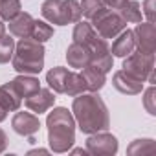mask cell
Wrapping results in <instances>:
<instances>
[{
    "instance_id": "obj_1",
    "label": "cell",
    "mask_w": 156,
    "mask_h": 156,
    "mask_svg": "<svg viewBox=\"0 0 156 156\" xmlns=\"http://www.w3.org/2000/svg\"><path fill=\"white\" fill-rule=\"evenodd\" d=\"M72 112H73L75 123L79 125L81 132L85 134L101 132L110 127L108 108L98 92L77 94L72 105Z\"/></svg>"
},
{
    "instance_id": "obj_2",
    "label": "cell",
    "mask_w": 156,
    "mask_h": 156,
    "mask_svg": "<svg viewBox=\"0 0 156 156\" xmlns=\"http://www.w3.org/2000/svg\"><path fill=\"white\" fill-rule=\"evenodd\" d=\"M48 143L53 152H68L75 143V119L73 114L64 108H53L46 118Z\"/></svg>"
},
{
    "instance_id": "obj_3",
    "label": "cell",
    "mask_w": 156,
    "mask_h": 156,
    "mask_svg": "<svg viewBox=\"0 0 156 156\" xmlns=\"http://www.w3.org/2000/svg\"><path fill=\"white\" fill-rule=\"evenodd\" d=\"M72 37H73V42L85 44L90 50V53H92L90 64L92 66H96L103 73H108L112 70V53H110V48H108L107 41L94 30V26L90 22L77 20Z\"/></svg>"
},
{
    "instance_id": "obj_4",
    "label": "cell",
    "mask_w": 156,
    "mask_h": 156,
    "mask_svg": "<svg viewBox=\"0 0 156 156\" xmlns=\"http://www.w3.org/2000/svg\"><path fill=\"white\" fill-rule=\"evenodd\" d=\"M44 46L42 42H37L33 39H20L15 44L13 51V70L19 73L35 75L41 73L44 68Z\"/></svg>"
},
{
    "instance_id": "obj_5",
    "label": "cell",
    "mask_w": 156,
    "mask_h": 156,
    "mask_svg": "<svg viewBox=\"0 0 156 156\" xmlns=\"http://www.w3.org/2000/svg\"><path fill=\"white\" fill-rule=\"evenodd\" d=\"M41 13L50 24L57 26H68L81 20V6L77 0H44Z\"/></svg>"
},
{
    "instance_id": "obj_6",
    "label": "cell",
    "mask_w": 156,
    "mask_h": 156,
    "mask_svg": "<svg viewBox=\"0 0 156 156\" xmlns=\"http://www.w3.org/2000/svg\"><path fill=\"white\" fill-rule=\"evenodd\" d=\"M46 83H48L50 90H53L57 94L73 96V98L87 90L83 75L70 72L68 68H62V66H55L46 73Z\"/></svg>"
},
{
    "instance_id": "obj_7",
    "label": "cell",
    "mask_w": 156,
    "mask_h": 156,
    "mask_svg": "<svg viewBox=\"0 0 156 156\" xmlns=\"http://www.w3.org/2000/svg\"><path fill=\"white\" fill-rule=\"evenodd\" d=\"M123 70L132 75L138 81H149L151 85L154 83V55L141 53V51H132L130 55L123 57Z\"/></svg>"
},
{
    "instance_id": "obj_8",
    "label": "cell",
    "mask_w": 156,
    "mask_h": 156,
    "mask_svg": "<svg viewBox=\"0 0 156 156\" xmlns=\"http://www.w3.org/2000/svg\"><path fill=\"white\" fill-rule=\"evenodd\" d=\"M94 30L103 37V39H116L125 28H127V22L118 15V11H112L108 9L107 6L103 9H99L92 19H90Z\"/></svg>"
},
{
    "instance_id": "obj_9",
    "label": "cell",
    "mask_w": 156,
    "mask_h": 156,
    "mask_svg": "<svg viewBox=\"0 0 156 156\" xmlns=\"http://www.w3.org/2000/svg\"><path fill=\"white\" fill-rule=\"evenodd\" d=\"M118 138L107 130L94 132L87 140V152L94 156H112L118 152Z\"/></svg>"
},
{
    "instance_id": "obj_10",
    "label": "cell",
    "mask_w": 156,
    "mask_h": 156,
    "mask_svg": "<svg viewBox=\"0 0 156 156\" xmlns=\"http://www.w3.org/2000/svg\"><path fill=\"white\" fill-rule=\"evenodd\" d=\"M132 33H134L138 51L154 55V50H156V28H154V24L152 22H138V26H136V30H132Z\"/></svg>"
},
{
    "instance_id": "obj_11",
    "label": "cell",
    "mask_w": 156,
    "mask_h": 156,
    "mask_svg": "<svg viewBox=\"0 0 156 156\" xmlns=\"http://www.w3.org/2000/svg\"><path fill=\"white\" fill-rule=\"evenodd\" d=\"M11 127L20 136H33L41 129V121L31 112H17L11 119Z\"/></svg>"
},
{
    "instance_id": "obj_12",
    "label": "cell",
    "mask_w": 156,
    "mask_h": 156,
    "mask_svg": "<svg viewBox=\"0 0 156 156\" xmlns=\"http://www.w3.org/2000/svg\"><path fill=\"white\" fill-rule=\"evenodd\" d=\"M112 85L118 92L127 94V96H136V94H141V90H143V81L134 79L125 70H118L112 75Z\"/></svg>"
},
{
    "instance_id": "obj_13",
    "label": "cell",
    "mask_w": 156,
    "mask_h": 156,
    "mask_svg": "<svg viewBox=\"0 0 156 156\" xmlns=\"http://www.w3.org/2000/svg\"><path fill=\"white\" fill-rule=\"evenodd\" d=\"M53 103H55V96L50 88H39L37 92L26 98V107L35 114L48 112L53 107Z\"/></svg>"
},
{
    "instance_id": "obj_14",
    "label": "cell",
    "mask_w": 156,
    "mask_h": 156,
    "mask_svg": "<svg viewBox=\"0 0 156 156\" xmlns=\"http://www.w3.org/2000/svg\"><path fill=\"white\" fill-rule=\"evenodd\" d=\"M66 61L72 68H85L92 61V53L85 44L79 42H72L66 50Z\"/></svg>"
},
{
    "instance_id": "obj_15",
    "label": "cell",
    "mask_w": 156,
    "mask_h": 156,
    "mask_svg": "<svg viewBox=\"0 0 156 156\" xmlns=\"http://www.w3.org/2000/svg\"><path fill=\"white\" fill-rule=\"evenodd\" d=\"M134 50H136V41H134V33H132V30H123V31L116 37V41L112 42L110 53L116 55V57H121V59H123V57L130 55Z\"/></svg>"
},
{
    "instance_id": "obj_16",
    "label": "cell",
    "mask_w": 156,
    "mask_h": 156,
    "mask_svg": "<svg viewBox=\"0 0 156 156\" xmlns=\"http://www.w3.org/2000/svg\"><path fill=\"white\" fill-rule=\"evenodd\" d=\"M33 22H35V19H33L30 13L20 11L15 19L9 20V31H11V35H15V37L30 39V37H31V30H33Z\"/></svg>"
},
{
    "instance_id": "obj_17",
    "label": "cell",
    "mask_w": 156,
    "mask_h": 156,
    "mask_svg": "<svg viewBox=\"0 0 156 156\" xmlns=\"http://www.w3.org/2000/svg\"><path fill=\"white\" fill-rule=\"evenodd\" d=\"M81 75H83V79H85L87 90H90V92H99L105 87V83H107V77H105L107 73H103L101 70H98L92 64L85 66L83 72H81Z\"/></svg>"
},
{
    "instance_id": "obj_18",
    "label": "cell",
    "mask_w": 156,
    "mask_h": 156,
    "mask_svg": "<svg viewBox=\"0 0 156 156\" xmlns=\"http://www.w3.org/2000/svg\"><path fill=\"white\" fill-rule=\"evenodd\" d=\"M11 83H13V87H15V90L19 92L20 98H28V96H31L33 92H37L41 88V83H39L37 77L28 75V73H19Z\"/></svg>"
},
{
    "instance_id": "obj_19",
    "label": "cell",
    "mask_w": 156,
    "mask_h": 156,
    "mask_svg": "<svg viewBox=\"0 0 156 156\" xmlns=\"http://www.w3.org/2000/svg\"><path fill=\"white\" fill-rule=\"evenodd\" d=\"M0 103H2L8 112L9 110H19L20 105H22V98L19 96V92L15 90L13 83H4L2 87H0Z\"/></svg>"
},
{
    "instance_id": "obj_20",
    "label": "cell",
    "mask_w": 156,
    "mask_h": 156,
    "mask_svg": "<svg viewBox=\"0 0 156 156\" xmlns=\"http://www.w3.org/2000/svg\"><path fill=\"white\" fill-rule=\"evenodd\" d=\"M116 11H118V15H119L125 22H132V24L141 22V17H143L141 6L136 2V0H127V2H125L123 6H119Z\"/></svg>"
},
{
    "instance_id": "obj_21",
    "label": "cell",
    "mask_w": 156,
    "mask_h": 156,
    "mask_svg": "<svg viewBox=\"0 0 156 156\" xmlns=\"http://www.w3.org/2000/svg\"><path fill=\"white\" fill-rule=\"evenodd\" d=\"M51 37H53V28L48 22H44V20H35L33 22V30H31V37L30 39H33L37 42H46Z\"/></svg>"
},
{
    "instance_id": "obj_22",
    "label": "cell",
    "mask_w": 156,
    "mask_h": 156,
    "mask_svg": "<svg viewBox=\"0 0 156 156\" xmlns=\"http://www.w3.org/2000/svg\"><path fill=\"white\" fill-rule=\"evenodd\" d=\"M156 152V145L152 140L143 138V140H134L129 147H127V154H154Z\"/></svg>"
},
{
    "instance_id": "obj_23",
    "label": "cell",
    "mask_w": 156,
    "mask_h": 156,
    "mask_svg": "<svg viewBox=\"0 0 156 156\" xmlns=\"http://www.w3.org/2000/svg\"><path fill=\"white\" fill-rule=\"evenodd\" d=\"M22 6L20 0H0V19L2 20H11L20 13Z\"/></svg>"
},
{
    "instance_id": "obj_24",
    "label": "cell",
    "mask_w": 156,
    "mask_h": 156,
    "mask_svg": "<svg viewBox=\"0 0 156 156\" xmlns=\"http://www.w3.org/2000/svg\"><path fill=\"white\" fill-rule=\"evenodd\" d=\"M15 51V39L9 35H2L0 37V64L9 62Z\"/></svg>"
},
{
    "instance_id": "obj_25",
    "label": "cell",
    "mask_w": 156,
    "mask_h": 156,
    "mask_svg": "<svg viewBox=\"0 0 156 156\" xmlns=\"http://www.w3.org/2000/svg\"><path fill=\"white\" fill-rule=\"evenodd\" d=\"M79 6H81V15H85L90 20L99 9L105 8V2L103 0H83V2H79Z\"/></svg>"
},
{
    "instance_id": "obj_26",
    "label": "cell",
    "mask_w": 156,
    "mask_h": 156,
    "mask_svg": "<svg viewBox=\"0 0 156 156\" xmlns=\"http://www.w3.org/2000/svg\"><path fill=\"white\" fill-rule=\"evenodd\" d=\"M143 107L151 116H156V88L152 85L143 94Z\"/></svg>"
},
{
    "instance_id": "obj_27",
    "label": "cell",
    "mask_w": 156,
    "mask_h": 156,
    "mask_svg": "<svg viewBox=\"0 0 156 156\" xmlns=\"http://www.w3.org/2000/svg\"><path fill=\"white\" fill-rule=\"evenodd\" d=\"M154 2L156 0H145L141 8V13L147 17V22H152V24H154Z\"/></svg>"
},
{
    "instance_id": "obj_28",
    "label": "cell",
    "mask_w": 156,
    "mask_h": 156,
    "mask_svg": "<svg viewBox=\"0 0 156 156\" xmlns=\"http://www.w3.org/2000/svg\"><path fill=\"white\" fill-rule=\"evenodd\" d=\"M103 2H105L107 8H110V9H118L119 6H123V4L127 2V0H103Z\"/></svg>"
},
{
    "instance_id": "obj_29",
    "label": "cell",
    "mask_w": 156,
    "mask_h": 156,
    "mask_svg": "<svg viewBox=\"0 0 156 156\" xmlns=\"http://www.w3.org/2000/svg\"><path fill=\"white\" fill-rule=\"evenodd\" d=\"M6 147H8V136H6V132L2 129H0V154L6 151Z\"/></svg>"
},
{
    "instance_id": "obj_30",
    "label": "cell",
    "mask_w": 156,
    "mask_h": 156,
    "mask_svg": "<svg viewBox=\"0 0 156 156\" xmlns=\"http://www.w3.org/2000/svg\"><path fill=\"white\" fill-rule=\"evenodd\" d=\"M6 116H8V108H6L2 103H0V121H4V119H6Z\"/></svg>"
},
{
    "instance_id": "obj_31",
    "label": "cell",
    "mask_w": 156,
    "mask_h": 156,
    "mask_svg": "<svg viewBox=\"0 0 156 156\" xmlns=\"http://www.w3.org/2000/svg\"><path fill=\"white\" fill-rule=\"evenodd\" d=\"M28 154H48V151H46V149H33V151H30Z\"/></svg>"
},
{
    "instance_id": "obj_32",
    "label": "cell",
    "mask_w": 156,
    "mask_h": 156,
    "mask_svg": "<svg viewBox=\"0 0 156 156\" xmlns=\"http://www.w3.org/2000/svg\"><path fill=\"white\" fill-rule=\"evenodd\" d=\"M2 35H6V26H4L2 20H0V37H2Z\"/></svg>"
},
{
    "instance_id": "obj_33",
    "label": "cell",
    "mask_w": 156,
    "mask_h": 156,
    "mask_svg": "<svg viewBox=\"0 0 156 156\" xmlns=\"http://www.w3.org/2000/svg\"><path fill=\"white\" fill-rule=\"evenodd\" d=\"M73 154H87V149H73Z\"/></svg>"
}]
</instances>
